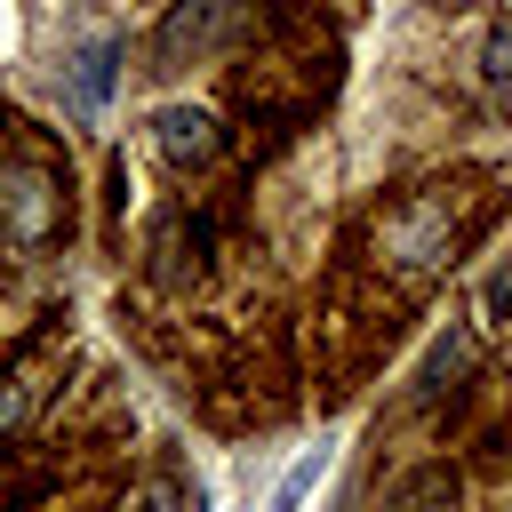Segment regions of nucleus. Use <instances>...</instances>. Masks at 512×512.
I'll return each mask as SVG.
<instances>
[{"mask_svg":"<svg viewBox=\"0 0 512 512\" xmlns=\"http://www.w3.org/2000/svg\"><path fill=\"white\" fill-rule=\"evenodd\" d=\"M488 224H496V200H488V192L464 200V184L440 176V184H416V192L384 200V208L368 216V232H360V248H352L344 272L408 304V296L432 288V280H440V272H448Z\"/></svg>","mask_w":512,"mask_h":512,"instance_id":"1","label":"nucleus"},{"mask_svg":"<svg viewBox=\"0 0 512 512\" xmlns=\"http://www.w3.org/2000/svg\"><path fill=\"white\" fill-rule=\"evenodd\" d=\"M72 240V168L32 144L8 136L0 144V248L8 256H56Z\"/></svg>","mask_w":512,"mask_h":512,"instance_id":"2","label":"nucleus"},{"mask_svg":"<svg viewBox=\"0 0 512 512\" xmlns=\"http://www.w3.org/2000/svg\"><path fill=\"white\" fill-rule=\"evenodd\" d=\"M232 256V232H224V208L208 200H168L144 232V280L168 288V296H200Z\"/></svg>","mask_w":512,"mask_h":512,"instance_id":"3","label":"nucleus"},{"mask_svg":"<svg viewBox=\"0 0 512 512\" xmlns=\"http://www.w3.org/2000/svg\"><path fill=\"white\" fill-rule=\"evenodd\" d=\"M248 0H176L168 24L152 32V72H176L184 56H216L232 32H240Z\"/></svg>","mask_w":512,"mask_h":512,"instance_id":"4","label":"nucleus"},{"mask_svg":"<svg viewBox=\"0 0 512 512\" xmlns=\"http://www.w3.org/2000/svg\"><path fill=\"white\" fill-rule=\"evenodd\" d=\"M152 152L168 160V176H208L224 152H232V128L200 104H160L152 112Z\"/></svg>","mask_w":512,"mask_h":512,"instance_id":"5","label":"nucleus"},{"mask_svg":"<svg viewBox=\"0 0 512 512\" xmlns=\"http://www.w3.org/2000/svg\"><path fill=\"white\" fill-rule=\"evenodd\" d=\"M480 376V328L472 320H448L440 336H432V352H424V368H416V408H440L456 384H472Z\"/></svg>","mask_w":512,"mask_h":512,"instance_id":"6","label":"nucleus"},{"mask_svg":"<svg viewBox=\"0 0 512 512\" xmlns=\"http://www.w3.org/2000/svg\"><path fill=\"white\" fill-rule=\"evenodd\" d=\"M120 40H88L80 56H72V72H64V104L80 112V120H96L104 104H112V80H120Z\"/></svg>","mask_w":512,"mask_h":512,"instance_id":"7","label":"nucleus"},{"mask_svg":"<svg viewBox=\"0 0 512 512\" xmlns=\"http://www.w3.org/2000/svg\"><path fill=\"white\" fill-rule=\"evenodd\" d=\"M392 512H464V480H456V464H448V456L416 464V472L392 488Z\"/></svg>","mask_w":512,"mask_h":512,"instance_id":"8","label":"nucleus"},{"mask_svg":"<svg viewBox=\"0 0 512 512\" xmlns=\"http://www.w3.org/2000/svg\"><path fill=\"white\" fill-rule=\"evenodd\" d=\"M480 88L496 104H512V16H488V32H480Z\"/></svg>","mask_w":512,"mask_h":512,"instance_id":"9","label":"nucleus"},{"mask_svg":"<svg viewBox=\"0 0 512 512\" xmlns=\"http://www.w3.org/2000/svg\"><path fill=\"white\" fill-rule=\"evenodd\" d=\"M480 320L496 328V336H512V256L488 272V296H480Z\"/></svg>","mask_w":512,"mask_h":512,"instance_id":"10","label":"nucleus"}]
</instances>
